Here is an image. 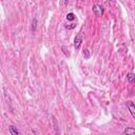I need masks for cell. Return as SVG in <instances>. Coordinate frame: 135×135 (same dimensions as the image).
<instances>
[{"label":"cell","instance_id":"obj_10","mask_svg":"<svg viewBox=\"0 0 135 135\" xmlns=\"http://www.w3.org/2000/svg\"><path fill=\"white\" fill-rule=\"evenodd\" d=\"M66 19H68L69 21H73V20L75 19V15H74L73 13H69V14L66 15Z\"/></svg>","mask_w":135,"mask_h":135},{"label":"cell","instance_id":"obj_7","mask_svg":"<svg viewBox=\"0 0 135 135\" xmlns=\"http://www.w3.org/2000/svg\"><path fill=\"white\" fill-rule=\"evenodd\" d=\"M123 133H124V134H127V135L135 134V129H134V128H127V129H124Z\"/></svg>","mask_w":135,"mask_h":135},{"label":"cell","instance_id":"obj_1","mask_svg":"<svg viewBox=\"0 0 135 135\" xmlns=\"http://www.w3.org/2000/svg\"><path fill=\"white\" fill-rule=\"evenodd\" d=\"M93 13L96 15V16H102L103 15V8L101 5L99 4H96L93 6Z\"/></svg>","mask_w":135,"mask_h":135},{"label":"cell","instance_id":"obj_8","mask_svg":"<svg viewBox=\"0 0 135 135\" xmlns=\"http://www.w3.org/2000/svg\"><path fill=\"white\" fill-rule=\"evenodd\" d=\"M61 50H62L63 54H64L66 57H70V56H71V53H70V51H69V49H68L66 46H64V45H63V46L61 47Z\"/></svg>","mask_w":135,"mask_h":135},{"label":"cell","instance_id":"obj_2","mask_svg":"<svg viewBox=\"0 0 135 135\" xmlns=\"http://www.w3.org/2000/svg\"><path fill=\"white\" fill-rule=\"evenodd\" d=\"M81 43H82V36L79 34V35H77V36L75 37V39H74V47H75L76 50H79Z\"/></svg>","mask_w":135,"mask_h":135},{"label":"cell","instance_id":"obj_11","mask_svg":"<svg viewBox=\"0 0 135 135\" xmlns=\"http://www.w3.org/2000/svg\"><path fill=\"white\" fill-rule=\"evenodd\" d=\"M75 26H76L75 23H71V24H69V25H65V27H66L68 30H73V28H75Z\"/></svg>","mask_w":135,"mask_h":135},{"label":"cell","instance_id":"obj_3","mask_svg":"<svg viewBox=\"0 0 135 135\" xmlns=\"http://www.w3.org/2000/svg\"><path fill=\"white\" fill-rule=\"evenodd\" d=\"M127 107H128L129 112L131 113L132 117L135 118V103L133 101H127Z\"/></svg>","mask_w":135,"mask_h":135},{"label":"cell","instance_id":"obj_4","mask_svg":"<svg viewBox=\"0 0 135 135\" xmlns=\"http://www.w3.org/2000/svg\"><path fill=\"white\" fill-rule=\"evenodd\" d=\"M8 132H9L11 135H19V131L14 126H9L8 127Z\"/></svg>","mask_w":135,"mask_h":135},{"label":"cell","instance_id":"obj_9","mask_svg":"<svg viewBox=\"0 0 135 135\" xmlns=\"http://www.w3.org/2000/svg\"><path fill=\"white\" fill-rule=\"evenodd\" d=\"M82 54H83L84 59H89V58H90V51H89L88 49H84V50L82 51Z\"/></svg>","mask_w":135,"mask_h":135},{"label":"cell","instance_id":"obj_5","mask_svg":"<svg viewBox=\"0 0 135 135\" xmlns=\"http://www.w3.org/2000/svg\"><path fill=\"white\" fill-rule=\"evenodd\" d=\"M127 79L130 83H135V74L134 73H129L127 75Z\"/></svg>","mask_w":135,"mask_h":135},{"label":"cell","instance_id":"obj_6","mask_svg":"<svg viewBox=\"0 0 135 135\" xmlns=\"http://www.w3.org/2000/svg\"><path fill=\"white\" fill-rule=\"evenodd\" d=\"M36 28H37V19H36V18H34V19L32 20V24H31V31H32L33 33H35V32H36Z\"/></svg>","mask_w":135,"mask_h":135}]
</instances>
